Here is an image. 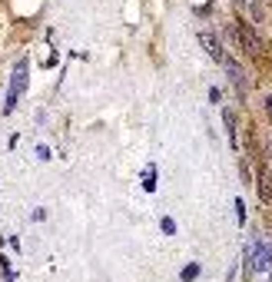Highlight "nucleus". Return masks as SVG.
<instances>
[{
	"label": "nucleus",
	"instance_id": "obj_1",
	"mask_svg": "<svg viewBox=\"0 0 272 282\" xmlns=\"http://www.w3.org/2000/svg\"><path fill=\"white\" fill-rule=\"evenodd\" d=\"M229 33H232V40L239 44V50H246L249 56H262V54H266V44H262V37L252 30L249 23H242V20L232 23V27H229Z\"/></svg>",
	"mask_w": 272,
	"mask_h": 282
},
{
	"label": "nucleus",
	"instance_id": "obj_2",
	"mask_svg": "<svg viewBox=\"0 0 272 282\" xmlns=\"http://www.w3.org/2000/svg\"><path fill=\"white\" fill-rule=\"evenodd\" d=\"M23 83H27V63H17V70H13V80H10V90H7V103H3V113H13V107H17V100H20L23 93Z\"/></svg>",
	"mask_w": 272,
	"mask_h": 282
},
{
	"label": "nucleus",
	"instance_id": "obj_3",
	"mask_svg": "<svg viewBox=\"0 0 272 282\" xmlns=\"http://www.w3.org/2000/svg\"><path fill=\"white\" fill-rule=\"evenodd\" d=\"M199 44H203V50H206V54L213 56L216 63H222V60H226V50H222V44H219V37H216V33L203 30V33H199Z\"/></svg>",
	"mask_w": 272,
	"mask_h": 282
},
{
	"label": "nucleus",
	"instance_id": "obj_4",
	"mask_svg": "<svg viewBox=\"0 0 272 282\" xmlns=\"http://www.w3.org/2000/svg\"><path fill=\"white\" fill-rule=\"evenodd\" d=\"M222 66H226V73H229V80H232V87L239 90V93H246V73H242V66L232 60V56H226L222 60Z\"/></svg>",
	"mask_w": 272,
	"mask_h": 282
},
{
	"label": "nucleus",
	"instance_id": "obj_5",
	"mask_svg": "<svg viewBox=\"0 0 272 282\" xmlns=\"http://www.w3.org/2000/svg\"><path fill=\"white\" fill-rule=\"evenodd\" d=\"M256 189H259L262 203H272V176L266 173V169H259V183H256Z\"/></svg>",
	"mask_w": 272,
	"mask_h": 282
},
{
	"label": "nucleus",
	"instance_id": "obj_6",
	"mask_svg": "<svg viewBox=\"0 0 272 282\" xmlns=\"http://www.w3.org/2000/svg\"><path fill=\"white\" fill-rule=\"evenodd\" d=\"M222 116H226V130H229V140H232V146H236V113H232V110H226Z\"/></svg>",
	"mask_w": 272,
	"mask_h": 282
},
{
	"label": "nucleus",
	"instance_id": "obj_7",
	"mask_svg": "<svg viewBox=\"0 0 272 282\" xmlns=\"http://www.w3.org/2000/svg\"><path fill=\"white\" fill-rule=\"evenodd\" d=\"M199 276V266H186L183 269V279H196Z\"/></svg>",
	"mask_w": 272,
	"mask_h": 282
},
{
	"label": "nucleus",
	"instance_id": "obj_8",
	"mask_svg": "<svg viewBox=\"0 0 272 282\" xmlns=\"http://www.w3.org/2000/svg\"><path fill=\"white\" fill-rule=\"evenodd\" d=\"M236 219H239V223H246V206H242V203H236Z\"/></svg>",
	"mask_w": 272,
	"mask_h": 282
},
{
	"label": "nucleus",
	"instance_id": "obj_9",
	"mask_svg": "<svg viewBox=\"0 0 272 282\" xmlns=\"http://www.w3.org/2000/svg\"><path fill=\"white\" fill-rule=\"evenodd\" d=\"M266 110H269V113H272V97H269V100H266Z\"/></svg>",
	"mask_w": 272,
	"mask_h": 282
},
{
	"label": "nucleus",
	"instance_id": "obj_10",
	"mask_svg": "<svg viewBox=\"0 0 272 282\" xmlns=\"http://www.w3.org/2000/svg\"><path fill=\"white\" fill-rule=\"evenodd\" d=\"M269 163H272V143H269Z\"/></svg>",
	"mask_w": 272,
	"mask_h": 282
},
{
	"label": "nucleus",
	"instance_id": "obj_11",
	"mask_svg": "<svg viewBox=\"0 0 272 282\" xmlns=\"http://www.w3.org/2000/svg\"><path fill=\"white\" fill-rule=\"evenodd\" d=\"M239 3H249V0H239Z\"/></svg>",
	"mask_w": 272,
	"mask_h": 282
}]
</instances>
